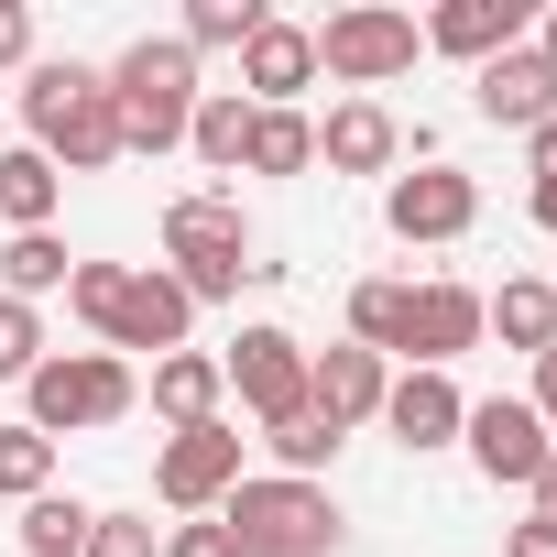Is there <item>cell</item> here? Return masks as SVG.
<instances>
[{
	"instance_id": "8",
	"label": "cell",
	"mask_w": 557,
	"mask_h": 557,
	"mask_svg": "<svg viewBox=\"0 0 557 557\" xmlns=\"http://www.w3.org/2000/svg\"><path fill=\"white\" fill-rule=\"evenodd\" d=\"M219 372H230L240 416H262V426L307 416V339H296V329H240V339L219 350Z\"/></svg>"
},
{
	"instance_id": "18",
	"label": "cell",
	"mask_w": 557,
	"mask_h": 557,
	"mask_svg": "<svg viewBox=\"0 0 557 557\" xmlns=\"http://www.w3.org/2000/svg\"><path fill=\"white\" fill-rule=\"evenodd\" d=\"M459 416H470V394L448 383V372H394V394H383V426H394V448H459Z\"/></svg>"
},
{
	"instance_id": "31",
	"label": "cell",
	"mask_w": 557,
	"mask_h": 557,
	"mask_svg": "<svg viewBox=\"0 0 557 557\" xmlns=\"http://www.w3.org/2000/svg\"><path fill=\"white\" fill-rule=\"evenodd\" d=\"M121 273H132V262H77V273H66V307H77L99 339H110V307H121Z\"/></svg>"
},
{
	"instance_id": "16",
	"label": "cell",
	"mask_w": 557,
	"mask_h": 557,
	"mask_svg": "<svg viewBox=\"0 0 557 557\" xmlns=\"http://www.w3.org/2000/svg\"><path fill=\"white\" fill-rule=\"evenodd\" d=\"M318 164H329V175H394V164H405V121H394L383 99H339V110L318 121Z\"/></svg>"
},
{
	"instance_id": "17",
	"label": "cell",
	"mask_w": 557,
	"mask_h": 557,
	"mask_svg": "<svg viewBox=\"0 0 557 557\" xmlns=\"http://www.w3.org/2000/svg\"><path fill=\"white\" fill-rule=\"evenodd\" d=\"M416 34H426V55L492 66V55H513V45H524V0H437Z\"/></svg>"
},
{
	"instance_id": "32",
	"label": "cell",
	"mask_w": 557,
	"mask_h": 557,
	"mask_svg": "<svg viewBox=\"0 0 557 557\" xmlns=\"http://www.w3.org/2000/svg\"><path fill=\"white\" fill-rule=\"evenodd\" d=\"M88 557H164V535H153V513H99Z\"/></svg>"
},
{
	"instance_id": "39",
	"label": "cell",
	"mask_w": 557,
	"mask_h": 557,
	"mask_svg": "<svg viewBox=\"0 0 557 557\" xmlns=\"http://www.w3.org/2000/svg\"><path fill=\"white\" fill-rule=\"evenodd\" d=\"M524 503H535V513L557 524V448H546V470H535V492H524Z\"/></svg>"
},
{
	"instance_id": "28",
	"label": "cell",
	"mask_w": 557,
	"mask_h": 557,
	"mask_svg": "<svg viewBox=\"0 0 557 557\" xmlns=\"http://www.w3.org/2000/svg\"><path fill=\"white\" fill-rule=\"evenodd\" d=\"M45 492H55V437L0 426V503H45Z\"/></svg>"
},
{
	"instance_id": "13",
	"label": "cell",
	"mask_w": 557,
	"mask_h": 557,
	"mask_svg": "<svg viewBox=\"0 0 557 557\" xmlns=\"http://www.w3.org/2000/svg\"><path fill=\"white\" fill-rule=\"evenodd\" d=\"M459 350H481V296L470 285H448V273H437V285H416V307H405V372H448Z\"/></svg>"
},
{
	"instance_id": "1",
	"label": "cell",
	"mask_w": 557,
	"mask_h": 557,
	"mask_svg": "<svg viewBox=\"0 0 557 557\" xmlns=\"http://www.w3.org/2000/svg\"><path fill=\"white\" fill-rule=\"evenodd\" d=\"M23 143H34L55 175H99V164H121L110 66H77V55H34V66H23Z\"/></svg>"
},
{
	"instance_id": "36",
	"label": "cell",
	"mask_w": 557,
	"mask_h": 557,
	"mask_svg": "<svg viewBox=\"0 0 557 557\" xmlns=\"http://www.w3.org/2000/svg\"><path fill=\"white\" fill-rule=\"evenodd\" d=\"M503 557H557V524H546V513H524V524H513V546H503Z\"/></svg>"
},
{
	"instance_id": "29",
	"label": "cell",
	"mask_w": 557,
	"mask_h": 557,
	"mask_svg": "<svg viewBox=\"0 0 557 557\" xmlns=\"http://www.w3.org/2000/svg\"><path fill=\"white\" fill-rule=\"evenodd\" d=\"M262 437H273V459H285V481H318V470L339 459V426H329L318 405H307V416H285V426H262Z\"/></svg>"
},
{
	"instance_id": "34",
	"label": "cell",
	"mask_w": 557,
	"mask_h": 557,
	"mask_svg": "<svg viewBox=\"0 0 557 557\" xmlns=\"http://www.w3.org/2000/svg\"><path fill=\"white\" fill-rule=\"evenodd\" d=\"M0 66H34V12L23 0H0Z\"/></svg>"
},
{
	"instance_id": "40",
	"label": "cell",
	"mask_w": 557,
	"mask_h": 557,
	"mask_svg": "<svg viewBox=\"0 0 557 557\" xmlns=\"http://www.w3.org/2000/svg\"><path fill=\"white\" fill-rule=\"evenodd\" d=\"M535 55H546V66H557V12H546V23H535Z\"/></svg>"
},
{
	"instance_id": "11",
	"label": "cell",
	"mask_w": 557,
	"mask_h": 557,
	"mask_svg": "<svg viewBox=\"0 0 557 557\" xmlns=\"http://www.w3.org/2000/svg\"><path fill=\"white\" fill-rule=\"evenodd\" d=\"M383 230H394V240H470V230H481V186H470L459 164L394 175V186H383Z\"/></svg>"
},
{
	"instance_id": "23",
	"label": "cell",
	"mask_w": 557,
	"mask_h": 557,
	"mask_svg": "<svg viewBox=\"0 0 557 557\" xmlns=\"http://www.w3.org/2000/svg\"><path fill=\"white\" fill-rule=\"evenodd\" d=\"M66 273H77V251L55 240V230H12V240H0V296H66Z\"/></svg>"
},
{
	"instance_id": "10",
	"label": "cell",
	"mask_w": 557,
	"mask_h": 557,
	"mask_svg": "<svg viewBox=\"0 0 557 557\" xmlns=\"http://www.w3.org/2000/svg\"><path fill=\"white\" fill-rule=\"evenodd\" d=\"M459 448H470V470L492 481V492H535V470H546V426H535V405H513V394H492V405H470L459 416Z\"/></svg>"
},
{
	"instance_id": "37",
	"label": "cell",
	"mask_w": 557,
	"mask_h": 557,
	"mask_svg": "<svg viewBox=\"0 0 557 557\" xmlns=\"http://www.w3.org/2000/svg\"><path fill=\"white\" fill-rule=\"evenodd\" d=\"M524 208H535V230H557V175H535V186H524Z\"/></svg>"
},
{
	"instance_id": "21",
	"label": "cell",
	"mask_w": 557,
	"mask_h": 557,
	"mask_svg": "<svg viewBox=\"0 0 557 557\" xmlns=\"http://www.w3.org/2000/svg\"><path fill=\"white\" fill-rule=\"evenodd\" d=\"M186 153H197L208 175H240V153H251V99H240V88H197Z\"/></svg>"
},
{
	"instance_id": "6",
	"label": "cell",
	"mask_w": 557,
	"mask_h": 557,
	"mask_svg": "<svg viewBox=\"0 0 557 557\" xmlns=\"http://www.w3.org/2000/svg\"><path fill=\"white\" fill-rule=\"evenodd\" d=\"M416 55H426L416 12H383V0H350V12H329V23H318V77H339L350 99L394 88V77H405Z\"/></svg>"
},
{
	"instance_id": "4",
	"label": "cell",
	"mask_w": 557,
	"mask_h": 557,
	"mask_svg": "<svg viewBox=\"0 0 557 557\" xmlns=\"http://www.w3.org/2000/svg\"><path fill=\"white\" fill-rule=\"evenodd\" d=\"M230 546L240 557H329L339 546V503L318 481H285V470H240V492L219 503Z\"/></svg>"
},
{
	"instance_id": "22",
	"label": "cell",
	"mask_w": 557,
	"mask_h": 557,
	"mask_svg": "<svg viewBox=\"0 0 557 557\" xmlns=\"http://www.w3.org/2000/svg\"><path fill=\"white\" fill-rule=\"evenodd\" d=\"M55 208H66V175L34 143H12V153H0V219H12V230H55Z\"/></svg>"
},
{
	"instance_id": "20",
	"label": "cell",
	"mask_w": 557,
	"mask_h": 557,
	"mask_svg": "<svg viewBox=\"0 0 557 557\" xmlns=\"http://www.w3.org/2000/svg\"><path fill=\"white\" fill-rule=\"evenodd\" d=\"M219 405H230V372H219V350H175V361H153V416L186 437V426H219Z\"/></svg>"
},
{
	"instance_id": "33",
	"label": "cell",
	"mask_w": 557,
	"mask_h": 557,
	"mask_svg": "<svg viewBox=\"0 0 557 557\" xmlns=\"http://www.w3.org/2000/svg\"><path fill=\"white\" fill-rule=\"evenodd\" d=\"M164 557H240V546H230V524H219V513H186V524L164 535Z\"/></svg>"
},
{
	"instance_id": "2",
	"label": "cell",
	"mask_w": 557,
	"mask_h": 557,
	"mask_svg": "<svg viewBox=\"0 0 557 557\" xmlns=\"http://www.w3.org/2000/svg\"><path fill=\"white\" fill-rule=\"evenodd\" d=\"M110 110H121V153H186V121H197V55H186L175 34L121 45Z\"/></svg>"
},
{
	"instance_id": "9",
	"label": "cell",
	"mask_w": 557,
	"mask_h": 557,
	"mask_svg": "<svg viewBox=\"0 0 557 557\" xmlns=\"http://www.w3.org/2000/svg\"><path fill=\"white\" fill-rule=\"evenodd\" d=\"M186 329H197V296L175 285L164 262H132V273H121V307H110V339H99V350H121V361H132V350L175 361V350H186Z\"/></svg>"
},
{
	"instance_id": "35",
	"label": "cell",
	"mask_w": 557,
	"mask_h": 557,
	"mask_svg": "<svg viewBox=\"0 0 557 557\" xmlns=\"http://www.w3.org/2000/svg\"><path fill=\"white\" fill-rule=\"evenodd\" d=\"M524 405H535V426L557 437V350H535V394H524Z\"/></svg>"
},
{
	"instance_id": "15",
	"label": "cell",
	"mask_w": 557,
	"mask_h": 557,
	"mask_svg": "<svg viewBox=\"0 0 557 557\" xmlns=\"http://www.w3.org/2000/svg\"><path fill=\"white\" fill-rule=\"evenodd\" d=\"M470 110L503 121V132H535V121H557V66H546L535 45H513V55L470 66Z\"/></svg>"
},
{
	"instance_id": "41",
	"label": "cell",
	"mask_w": 557,
	"mask_h": 557,
	"mask_svg": "<svg viewBox=\"0 0 557 557\" xmlns=\"http://www.w3.org/2000/svg\"><path fill=\"white\" fill-rule=\"evenodd\" d=\"M546 285H557V273H546Z\"/></svg>"
},
{
	"instance_id": "19",
	"label": "cell",
	"mask_w": 557,
	"mask_h": 557,
	"mask_svg": "<svg viewBox=\"0 0 557 557\" xmlns=\"http://www.w3.org/2000/svg\"><path fill=\"white\" fill-rule=\"evenodd\" d=\"M481 339H503V350H557V285L546 273H503V285L481 296Z\"/></svg>"
},
{
	"instance_id": "25",
	"label": "cell",
	"mask_w": 557,
	"mask_h": 557,
	"mask_svg": "<svg viewBox=\"0 0 557 557\" xmlns=\"http://www.w3.org/2000/svg\"><path fill=\"white\" fill-rule=\"evenodd\" d=\"M307 164H318V121H307V110H251L240 175H307Z\"/></svg>"
},
{
	"instance_id": "14",
	"label": "cell",
	"mask_w": 557,
	"mask_h": 557,
	"mask_svg": "<svg viewBox=\"0 0 557 557\" xmlns=\"http://www.w3.org/2000/svg\"><path fill=\"white\" fill-rule=\"evenodd\" d=\"M383 394H394V361H372V350H350V339H339V350H307V405H318L339 437L372 426Z\"/></svg>"
},
{
	"instance_id": "38",
	"label": "cell",
	"mask_w": 557,
	"mask_h": 557,
	"mask_svg": "<svg viewBox=\"0 0 557 557\" xmlns=\"http://www.w3.org/2000/svg\"><path fill=\"white\" fill-rule=\"evenodd\" d=\"M524 153H535V175H557V121H535V132H524Z\"/></svg>"
},
{
	"instance_id": "7",
	"label": "cell",
	"mask_w": 557,
	"mask_h": 557,
	"mask_svg": "<svg viewBox=\"0 0 557 557\" xmlns=\"http://www.w3.org/2000/svg\"><path fill=\"white\" fill-rule=\"evenodd\" d=\"M240 426L219 416V426H186V437H164V459H153V503L164 513H219L230 492H240Z\"/></svg>"
},
{
	"instance_id": "24",
	"label": "cell",
	"mask_w": 557,
	"mask_h": 557,
	"mask_svg": "<svg viewBox=\"0 0 557 557\" xmlns=\"http://www.w3.org/2000/svg\"><path fill=\"white\" fill-rule=\"evenodd\" d=\"M405 307H416L405 273H372V285H350V350L394 361V350H405Z\"/></svg>"
},
{
	"instance_id": "26",
	"label": "cell",
	"mask_w": 557,
	"mask_h": 557,
	"mask_svg": "<svg viewBox=\"0 0 557 557\" xmlns=\"http://www.w3.org/2000/svg\"><path fill=\"white\" fill-rule=\"evenodd\" d=\"M88 524H99V503H77V492H45V503H23V557H88Z\"/></svg>"
},
{
	"instance_id": "27",
	"label": "cell",
	"mask_w": 557,
	"mask_h": 557,
	"mask_svg": "<svg viewBox=\"0 0 557 557\" xmlns=\"http://www.w3.org/2000/svg\"><path fill=\"white\" fill-rule=\"evenodd\" d=\"M251 34H262V0H186V23H175V45H186V55H208V45H230V55H240Z\"/></svg>"
},
{
	"instance_id": "3",
	"label": "cell",
	"mask_w": 557,
	"mask_h": 557,
	"mask_svg": "<svg viewBox=\"0 0 557 557\" xmlns=\"http://www.w3.org/2000/svg\"><path fill=\"white\" fill-rule=\"evenodd\" d=\"M143 405V372L121 350H45L34 383H23V426L34 437H88V426H121Z\"/></svg>"
},
{
	"instance_id": "30",
	"label": "cell",
	"mask_w": 557,
	"mask_h": 557,
	"mask_svg": "<svg viewBox=\"0 0 557 557\" xmlns=\"http://www.w3.org/2000/svg\"><path fill=\"white\" fill-rule=\"evenodd\" d=\"M34 361H45V318L23 296H0V383H34Z\"/></svg>"
},
{
	"instance_id": "5",
	"label": "cell",
	"mask_w": 557,
	"mask_h": 557,
	"mask_svg": "<svg viewBox=\"0 0 557 557\" xmlns=\"http://www.w3.org/2000/svg\"><path fill=\"white\" fill-rule=\"evenodd\" d=\"M164 273H175L197 307H219V296H240L251 273H273V262H251L240 197H175L164 208Z\"/></svg>"
},
{
	"instance_id": "12",
	"label": "cell",
	"mask_w": 557,
	"mask_h": 557,
	"mask_svg": "<svg viewBox=\"0 0 557 557\" xmlns=\"http://www.w3.org/2000/svg\"><path fill=\"white\" fill-rule=\"evenodd\" d=\"M296 88H318V23L262 12V34L240 45V99L251 110H296Z\"/></svg>"
}]
</instances>
